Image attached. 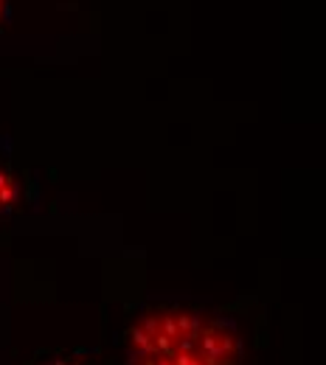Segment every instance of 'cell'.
<instances>
[{"instance_id":"obj_2","label":"cell","mask_w":326,"mask_h":365,"mask_svg":"<svg viewBox=\"0 0 326 365\" xmlns=\"http://www.w3.org/2000/svg\"><path fill=\"white\" fill-rule=\"evenodd\" d=\"M17 205V180L0 166V211H9Z\"/></svg>"},{"instance_id":"obj_1","label":"cell","mask_w":326,"mask_h":365,"mask_svg":"<svg viewBox=\"0 0 326 365\" xmlns=\"http://www.w3.org/2000/svg\"><path fill=\"white\" fill-rule=\"evenodd\" d=\"M130 365H239L245 346L231 320L186 309L155 307L124 337Z\"/></svg>"},{"instance_id":"obj_3","label":"cell","mask_w":326,"mask_h":365,"mask_svg":"<svg viewBox=\"0 0 326 365\" xmlns=\"http://www.w3.org/2000/svg\"><path fill=\"white\" fill-rule=\"evenodd\" d=\"M3 17H6V0H0V23H3Z\"/></svg>"}]
</instances>
